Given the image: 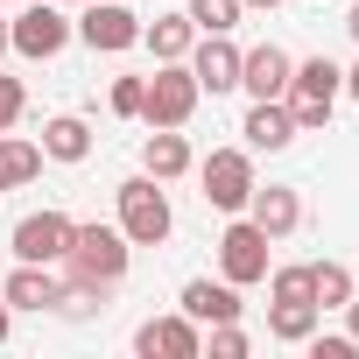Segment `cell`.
<instances>
[{"instance_id": "obj_26", "label": "cell", "mask_w": 359, "mask_h": 359, "mask_svg": "<svg viewBox=\"0 0 359 359\" xmlns=\"http://www.w3.org/2000/svg\"><path fill=\"white\" fill-rule=\"evenodd\" d=\"M212 359H247V331H240V317H233V324H212Z\"/></svg>"}, {"instance_id": "obj_32", "label": "cell", "mask_w": 359, "mask_h": 359, "mask_svg": "<svg viewBox=\"0 0 359 359\" xmlns=\"http://www.w3.org/2000/svg\"><path fill=\"white\" fill-rule=\"evenodd\" d=\"M345 29H352V43H359V8H352V15H345Z\"/></svg>"}, {"instance_id": "obj_6", "label": "cell", "mask_w": 359, "mask_h": 359, "mask_svg": "<svg viewBox=\"0 0 359 359\" xmlns=\"http://www.w3.org/2000/svg\"><path fill=\"white\" fill-rule=\"evenodd\" d=\"M254 198V155L247 148H212L205 155V205L212 212H247Z\"/></svg>"}, {"instance_id": "obj_16", "label": "cell", "mask_w": 359, "mask_h": 359, "mask_svg": "<svg viewBox=\"0 0 359 359\" xmlns=\"http://www.w3.org/2000/svg\"><path fill=\"white\" fill-rule=\"evenodd\" d=\"M141 169L155 176V184H176V176L191 169V141L176 134V127H155V134L141 141Z\"/></svg>"}, {"instance_id": "obj_7", "label": "cell", "mask_w": 359, "mask_h": 359, "mask_svg": "<svg viewBox=\"0 0 359 359\" xmlns=\"http://www.w3.org/2000/svg\"><path fill=\"white\" fill-rule=\"evenodd\" d=\"M85 50H106V57H120V50H134L141 43V15H127L120 0H85V15H78V29H71Z\"/></svg>"}, {"instance_id": "obj_10", "label": "cell", "mask_w": 359, "mask_h": 359, "mask_svg": "<svg viewBox=\"0 0 359 359\" xmlns=\"http://www.w3.org/2000/svg\"><path fill=\"white\" fill-rule=\"evenodd\" d=\"M134 352L141 359H198L205 352V338H198V317H148L141 331H134Z\"/></svg>"}, {"instance_id": "obj_12", "label": "cell", "mask_w": 359, "mask_h": 359, "mask_svg": "<svg viewBox=\"0 0 359 359\" xmlns=\"http://www.w3.org/2000/svg\"><path fill=\"white\" fill-rule=\"evenodd\" d=\"M289 71H296V57H289V50H275V43L240 50V85H247L254 99H282V92H289Z\"/></svg>"}, {"instance_id": "obj_24", "label": "cell", "mask_w": 359, "mask_h": 359, "mask_svg": "<svg viewBox=\"0 0 359 359\" xmlns=\"http://www.w3.org/2000/svg\"><path fill=\"white\" fill-rule=\"evenodd\" d=\"M268 289H275V303H317V296H310V268H275Z\"/></svg>"}, {"instance_id": "obj_3", "label": "cell", "mask_w": 359, "mask_h": 359, "mask_svg": "<svg viewBox=\"0 0 359 359\" xmlns=\"http://www.w3.org/2000/svg\"><path fill=\"white\" fill-rule=\"evenodd\" d=\"M169 198H162V184H155V176L141 169V176H127V184H120V233L134 240V247H162L169 240Z\"/></svg>"}, {"instance_id": "obj_28", "label": "cell", "mask_w": 359, "mask_h": 359, "mask_svg": "<svg viewBox=\"0 0 359 359\" xmlns=\"http://www.w3.org/2000/svg\"><path fill=\"white\" fill-rule=\"evenodd\" d=\"M303 345H310V359H352V352H359V345H352V331H345V338H317V331H310Z\"/></svg>"}, {"instance_id": "obj_8", "label": "cell", "mask_w": 359, "mask_h": 359, "mask_svg": "<svg viewBox=\"0 0 359 359\" xmlns=\"http://www.w3.org/2000/svg\"><path fill=\"white\" fill-rule=\"evenodd\" d=\"M268 233L254 226V219H240V226H226L219 233V268H226V282L233 289H247V282H268Z\"/></svg>"}, {"instance_id": "obj_19", "label": "cell", "mask_w": 359, "mask_h": 359, "mask_svg": "<svg viewBox=\"0 0 359 359\" xmlns=\"http://www.w3.org/2000/svg\"><path fill=\"white\" fill-rule=\"evenodd\" d=\"M43 155H50V162H85V155H92V127H85L78 113H57V120L43 127Z\"/></svg>"}, {"instance_id": "obj_33", "label": "cell", "mask_w": 359, "mask_h": 359, "mask_svg": "<svg viewBox=\"0 0 359 359\" xmlns=\"http://www.w3.org/2000/svg\"><path fill=\"white\" fill-rule=\"evenodd\" d=\"M240 8H282V0H240Z\"/></svg>"}, {"instance_id": "obj_15", "label": "cell", "mask_w": 359, "mask_h": 359, "mask_svg": "<svg viewBox=\"0 0 359 359\" xmlns=\"http://www.w3.org/2000/svg\"><path fill=\"white\" fill-rule=\"evenodd\" d=\"M184 317H198V324H233L240 317V289L233 282H184Z\"/></svg>"}, {"instance_id": "obj_11", "label": "cell", "mask_w": 359, "mask_h": 359, "mask_svg": "<svg viewBox=\"0 0 359 359\" xmlns=\"http://www.w3.org/2000/svg\"><path fill=\"white\" fill-rule=\"evenodd\" d=\"M191 78H198V92H233V85H240V50H233V36L191 43Z\"/></svg>"}, {"instance_id": "obj_31", "label": "cell", "mask_w": 359, "mask_h": 359, "mask_svg": "<svg viewBox=\"0 0 359 359\" xmlns=\"http://www.w3.org/2000/svg\"><path fill=\"white\" fill-rule=\"evenodd\" d=\"M345 92H352V99H359V64H352V71H345Z\"/></svg>"}, {"instance_id": "obj_30", "label": "cell", "mask_w": 359, "mask_h": 359, "mask_svg": "<svg viewBox=\"0 0 359 359\" xmlns=\"http://www.w3.org/2000/svg\"><path fill=\"white\" fill-rule=\"evenodd\" d=\"M345 310H352V345H359V296H352V303H345Z\"/></svg>"}, {"instance_id": "obj_9", "label": "cell", "mask_w": 359, "mask_h": 359, "mask_svg": "<svg viewBox=\"0 0 359 359\" xmlns=\"http://www.w3.org/2000/svg\"><path fill=\"white\" fill-rule=\"evenodd\" d=\"M71 233H78V219H64V212H29V219L15 226V261L57 268V261L71 254Z\"/></svg>"}, {"instance_id": "obj_22", "label": "cell", "mask_w": 359, "mask_h": 359, "mask_svg": "<svg viewBox=\"0 0 359 359\" xmlns=\"http://www.w3.org/2000/svg\"><path fill=\"white\" fill-rule=\"evenodd\" d=\"M317 317H324L317 303H275V317H268V331H275L282 345H303V338L317 331Z\"/></svg>"}, {"instance_id": "obj_20", "label": "cell", "mask_w": 359, "mask_h": 359, "mask_svg": "<svg viewBox=\"0 0 359 359\" xmlns=\"http://www.w3.org/2000/svg\"><path fill=\"white\" fill-rule=\"evenodd\" d=\"M36 176H43V148L0 134V191H22V184H36Z\"/></svg>"}, {"instance_id": "obj_5", "label": "cell", "mask_w": 359, "mask_h": 359, "mask_svg": "<svg viewBox=\"0 0 359 359\" xmlns=\"http://www.w3.org/2000/svg\"><path fill=\"white\" fill-rule=\"evenodd\" d=\"M64 43H71V22L50 8V0H29V8L8 22V50H15V57H29V64H50Z\"/></svg>"}, {"instance_id": "obj_1", "label": "cell", "mask_w": 359, "mask_h": 359, "mask_svg": "<svg viewBox=\"0 0 359 359\" xmlns=\"http://www.w3.org/2000/svg\"><path fill=\"white\" fill-rule=\"evenodd\" d=\"M127 254H134V240H127L120 226H78V233H71L64 268H71V282H78V289L106 296V289H120V282H127Z\"/></svg>"}, {"instance_id": "obj_23", "label": "cell", "mask_w": 359, "mask_h": 359, "mask_svg": "<svg viewBox=\"0 0 359 359\" xmlns=\"http://www.w3.org/2000/svg\"><path fill=\"white\" fill-rule=\"evenodd\" d=\"M191 29L198 36H233V22H240V0H191Z\"/></svg>"}, {"instance_id": "obj_2", "label": "cell", "mask_w": 359, "mask_h": 359, "mask_svg": "<svg viewBox=\"0 0 359 359\" xmlns=\"http://www.w3.org/2000/svg\"><path fill=\"white\" fill-rule=\"evenodd\" d=\"M338 92H345V71H338L331 57H303V64L289 71V92H282V106H289L296 134H317V127L331 120Z\"/></svg>"}, {"instance_id": "obj_34", "label": "cell", "mask_w": 359, "mask_h": 359, "mask_svg": "<svg viewBox=\"0 0 359 359\" xmlns=\"http://www.w3.org/2000/svg\"><path fill=\"white\" fill-rule=\"evenodd\" d=\"M0 57H8V22H0Z\"/></svg>"}, {"instance_id": "obj_17", "label": "cell", "mask_w": 359, "mask_h": 359, "mask_svg": "<svg viewBox=\"0 0 359 359\" xmlns=\"http://www.w3.org/2000/svg\"><path fill=\"white\" fill-rule=\"evenodd\" d=\"M240 134H247V148H289V141H296V120H289L282 99H254Z\"/></svg>"}, {"instance_id": "obj_21", "label": "cell", "mask_w": 359, "mask_h": 359, "mask_svg": "<svg viewBox=\"0 0 359 359\" xmlns=\"http://www.w3.org/2000/svg\"><path fill=\"white\" fill-rule=\"evenodd\" d=\"M310 296H317V310H345L359 296V282L345 261H310Z\"/></svg>"}, {"instance_id": "obj_25", "label": "cell", "mask_w": 359, "mask_h": 359, "mask_svg": "<svg viewBox=\"0 0 359 359\" xmlns=\"http://www.w3.org/2000/svg\"><path fill=\"white\" fill-rule=\"evenodd\" d=\"M141 92H148V78H113V113L141 120Z\"/></svg>"}, {"instance_id": "obj_29", "label": "cell", "mask_w": 359, "mask_h": 359, "mask_svg": "<svg viewBox=\"0 0 359 359\" xmlns=\"http://www.w3.org/2000/svg\"><path fill=\"white\" fill-rule=\"evenodd\" d=\"M8 324H15V310H8V296H0V345H8Z\"/></svg>"}, {"instance_id": "obj_18", "label": "cell", "mask_w": 359, "mask_h": 359, "mask_svg": "<svg viewBox=\"0 0 359 359\" xmlns=\"http://www.w3.org/2000/svg\"><path fill=\"white\" fill-rule=\"evenodd\" d=\"M141 43L155 50V64H184V57H191V43H198V29H191V15H162V22H148V29H141Z\"/></svg>"}, {"instance_id": "obj_35", "label": "cell", "mask_w": 359, "mask_h": 359, "mask_svg": "<svg viewBox=\"0 0 359 359\" xmlns=\"http://www.w3.org/2000/svg\"><path fill=\"white\" fill-rule=\"evenodd\" d=\"M352 282H359V268H352Z\"/></svg>"}, {"instance_id": "obj_13", "label": "cell", "mask_w": 359, "mask_h": 359, "mask_svg": "<svg viewBox=\"0 0 359 359\" xmlns=\"http://www.w3.org/2000/svg\"><path fill=\"white\" fill-rule=\"evenodd\" d=\"M247 219H254L268 240H289V233L303 226V198H296L289 184H268V191L254 184V198H247Z\"/></svg>"}, {"instance_id": "obj_27", "label": "cell", "mask_w": 359, "mask_h": 359, "mask_svg": "<svg viewBox=\"0 0 359 359\" xmlns=\"http://www.w3.org/2000/svg\"><path fill=\"white\" fill-rule=\"evenodd\" d=\"M22 106H29V99H22V78H8V71H0V134L22 120Z\"/></svg>"}, {"instance_id": "obj_4", "label": "cell", "mask_w": 359, "mask_h": 359, "mask_svg": "<svg viewBox=\"0 0 359 359\" xmlns=\"http://www.w3.org/2000/svg\"><path fill=\"white\" fill-rule=\"evenodd\" d=\"M198 78H191V64H162L155 78H148V92H141V120L148 127H184L191 113H198Z\"/></svg>"}, {"instance_id": "obj_14", "label": "cell", "mask_w": 359, "mask_h": 359, "mask_svg": "<svg viewBox=\"0 0 359 359\" xmlns=\"http://www.w3.org/2000/svg\"><path fill=\"white\" fill-rule=\"evenodd\" d=\"M8 310H57L64 303V282L43 268V261H15V275H8Z\"/></svg>"}]
</instances>
